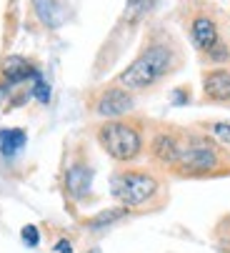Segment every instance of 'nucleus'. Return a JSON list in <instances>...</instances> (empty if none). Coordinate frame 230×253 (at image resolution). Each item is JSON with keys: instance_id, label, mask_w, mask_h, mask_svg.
<instances>
[{"instance_id": "nucleus-1", "label": "nucleus", "mask_w": 230, "mask_h": 253, "mask_svg": "<svg viewBox=\"0 0 230 253\" xmlns=\"http://www.w3.org/2000/svg\"><path fill=\"white\" fill-rule=\"evenodd\" d=\"M178 63H180V53L175 50V45L163 43V41H153L140 50V55L123 70L115 83L130 93L148 90L153 85H158L160 81H165L178 68Z\"/></svg>"}, {"instance_id": "nucleus-2", "label": "nucleus", "mask_w": 230, "mask_h": 253, "mask_svg": "<svg viewBox=\"0 0 230 253\" xmlns=\"http://www.w3.org/2000/svg\"><path fill=\"white\" fill-rule=\"evenodd\" d=\"M225 166H230V156L223 148V143H218L210 135L203 133H190L183 130L180 135V148L173 161V170L180 175H208L218 173Z\"/></svg>"}, {"instance_id": "nucleus-3", "label": "nucleus", "mask_w": 230, "mask_h": 253, "mask_svg": "<svg viewBox=\"0 0 230 253\" xmlns=\"http://www.w3.org/2000/svg\"><path fill=\"white\" fill-rule=\"evenodd\" d=\"M100 148L118 163H130L135 161L143 148H145V133L143 123L130 121V118H113L105 121L98 133H95Z\"/></svg>"}, {"instance_id": "nucleus-4", "label": "nucleus", "mask_w": 230, "mask_h": 253, "mask_svg": "<svg viewBox=\"0 0 230 253\" xmlns=\"http://www.w3.org/2000/svg\"><path fill=\"white\" fill-rule=\"evenodd\" d=\"M110 193L125 208H143L160 193V180L150 170L125 168V170H118L113 175Z\"/></svg>"}, {"instance_id": "nucleus-5", "label": "nucleus", "mask_w": 230, "mask_h": 253, "mask_svg": "<svg viewBox=\"0 0 230 253\" xmlns=\"http://www.w3.org/2000/svg\"><path fill=\"white\" fill-rule=\"evenodd\" d=\"M190 41L193 45L205 53L213 63H225L230 58V48L228 43L220 38V23L210 10H198L190 18Z\"/></svg>"}, {"instance_id": "nucleus-6", "label": "nucleus", "mask_w": 230, "mask_h": 253, "mask_svg": "<svg viewBox=\"0 0 230 253\" xmlns=\"http://www.w3.org/2000/svg\"><path fill=\"white\" fill-rule=\"evenodd\" d=\"M133 105H135V100H133L130 90H125V88H120L118 83H115V85L103 88V90L95 95L93 111H95L98 116L113 121V118H125V116L133 111Z\"/></svg>"}, {"instance_id": "nucleus-7", "label": "nucleus", "mask_w": 230, "mask_h": 253, "mask_svg": "<svg viewBox=\"0 0 230 253\" xmlns=\"http://www.w3.org/2000/svg\"><path fill=\"white\" fill-rule=\"evenodd\" d=\"M180 135H183V130H160L153 135L150 146H148L153 161L170 168L175 156H178V148H180Z\"/></svg>"}, {"instance_id": "nucleus-8", "label": "nucleus", "mask_w": 230, "mask_h": 253, "mask_svg": "<svg viewBox=\"0 0 230 253\" xmlns=\"http://www.w3.org/2000/svg\"><path fill=\"white\" fill-rule=\"evenodd\" d=\"M203 98L210 103H230V68H213L203 76Z\"/></svg>"}, {"instance_id": "nucleus-9", "label": "nucleus", "mask_w": 230, "mask_h": 253, "mask_svg": "<svg viewBox=\"0 0 230 253\" xmlns=\"http://www.w3.org/2000/svg\"><path fill=\"white\" fill-rule=\"evenodd\" d=\"M93 186V168L83 161L70 163V168L65 170V191L73 198H85L90 193Z\"/></svg>"}, {"instance_id": "nucleus-10", "label": "nucleus", "mask_w": 230, "mask_h": 253, "mask_svg": "<svg viewBox=\"0 0 230 253\" xmlns=\"http://www.w3.org/2000/svg\"><path fill=\"white\" fill-rule=\"evenodd\" d=\"M0 76H3V81L8 85H18V83H25L30 78L35 81L40 73H38V68L28 58H23V55H8L3 60V65H0Z\"/></svg>"}, {"instance_id": "nucleus-11", "label": "nucleus", "mask_w": 230, "mask_h": 253, "mask_svg": "<svg viewBox=\"0 0 230 253\" xmlns=\"http://www.w3.org/2000/svg\"><path fill=\"white\" fill-rule=\"evenodd\" d=\"M25 140H28L25 130H20V128H3V130H0V153H3L5 158H13L25 146Z\"/></svg>"}, {"instance_id": "nucleus-12", "label": "nucleus", "mask_w": 230, "mask_h": 253, "mask_svg": "<svg viewBox=\"0 0 230 253\" xmlns=\"http://www.w3.org/2000/svg\"><path fill=\"white\" fill-rule=\"evenodd\" d=\"M125 211H128V208H110V211H103V213L95 215V218L88 221V228H105V226H110V223H115V221H120L123 215H125Z\"/></svg>"}, {"instance_id": "nucleus-13", "label": "nucleus", "mask_w": 230, "mask_h": 253, "mask_svg": "<svg viewBox=\"0 0 230 253\" xmlns=\"http://www.w3.org/2000/svg\"><path fill=\"white\" fill-rule=\"evenodd\" d=\"M155 5V0H128V15L133 20L143 18L145 13H150V8Z\"/></svg>"}, {"instance_id": "nucleus-14", "label": "nucleus", "mask_w": 230, "mask_h": 253, "mask_svg": "<svg viewBox=\"0 0 230 253\" xmlns=\"http://www.w3.org/2000/svg\"><path fill=\"white\" fill-rule=\"evenodd\" d=\"M210 133H213V138H215L218 143H223V146L230 148V126H228V123H215V126H210Z\"/></svg>"}, {"instance_id": "nucleus-15", "label": "nucleus", "mask_w": 230, "mask_h": 253, "mask_svg": "<svg viewBox=\"0 0 230 253\" xmlns=\"http://www.w3.org/2000/svg\"><path fill=\"white\" fill-rule=\"evenodd\" d=\"M33 95L38 98V100H40V103H48L50 100V88H48V83L40 78V76H38L35 78V85H33Z\"/></svg>"}, {"instance_id": "nucleus-16", "label": "nucleus", "mask_w": 230, "mask_h": 253, "mask_svg": "<svg viewBox=\"0 0 230 253\" xmlns=\"http://www.w3.org/2000/svg\"><path fill=\"white\" fill-rule=\"evenodd\" d=\"M23 241H25L28 246H38V241H40V236H38L35 226H25V228H23Z\"/></svg>"}, {"instance_id": "nucleus-17", "label": "nucleus", "mask_w": 230, "mask_h": 253, "mask_svg": "<svg viewBox=\"0 0 230 253\" xmlns=\"http://www.w3.org/2000/svg\"><path fill=\"white\" fill-rule=\"evenodd\" d=\"M55 251H58V253H70V243H68V241H60V243L55 246Z\"/></svg>"}, {"instance_id": "nucleus-18", "label": "nucleus", "mask_w": 230, "mask_h": 253, "mask_svg": "<svg viewBox=\"0 0 230 253\" xmlns=\"http://www.w3.org/2000/svg\"><path fill=\"white\" fill-rule=\"evenodd\" d=\"M90 253H100V251H98V248H93V251H90Z\"/></svg>"}]
</instances>
